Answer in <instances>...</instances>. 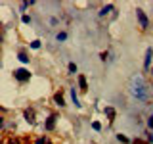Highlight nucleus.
<instances>
[{
	"mask_svg": "<svg viewBox=\"0 0 153 144\" xmlns=\"http://www.w3.org/2000/svg\"><path fill=\"white\" fill-rule=\"evenodd\" d=\"M132 96L136 100H142V102L147 100V86H146V83H143L142 75H136L132 79Z\"/></svg>",
	"mask_w": 153,
	"mask_h": 144,
	"instance_id": "nucleus-1",
	"label": "nucleus"
},
{
	"mask_svg": "<svg viewBox=\"0 0 153 144\" xmlns=\"http://www.w3.org/2000/svg\"><path fill=\"white\" fill-rule=\"evenodd\" d=\"M12 73H13V79H16L17 83H29V81H31V71L25 69V67H17Z\"/></svg>",
	"mask_w": 153,
	"mask_h": 144,
	"instance_id": "nucleus-2",
	"label": "nucleus"
},
{
	"mask_svg": "<svg viewBox=\"0 0 153 144\" xmlns=\"http://www.w3.org/2000/svg\"><path fill=\"white\" fill-rule=\"evenodd\" d=\"M136 19H138V23H140L142 31H147V29H149V17L146 16V12H143L142 8H136Z\"/></svg>",
	"mask_w": 153,
	"mask_h": 144,
	"instance_id": "nucleus-3",
	"label": "nucleus"
},
{
	"mask_svg": "<svg viewBox=\"0 0 153 144\" xmlns=\"http://www.w3.org/2000/svg\"><path fill=\"white\" fill-rule=\"evenodd\" d=\"M56 123H57V113L48 115V119L44 121V131H46V133H52V131L56 129Z\"/></svg>",
	"mask_w": 153,
	"mask_h": 144,
	"instance_id": "nucleus-4",
	"label": "nucleus"
},
{
	"mask_svg": "<svg viewBox=\"0 0 153 144\" xmlns=\"http://www.w3.org/2000/svg\"><path fill=\"white\" fill-rule=\"evenodd\" d=\"M151 60H153V48L149 46V48H147V50H146V58H143V69H146V71H151Z\"/></svg>",
	"mask_w": 153,
	"mask_h": 144,
	"instance_id": "nucleus-5",
	"label": "nucleus"
},
{
	"mask_svg": "<svg viewBox=\"0 0 153 144\" xmlns=\"http://www.w3.org/2000/svg\"><path fill=\"white\" fill-rule=\"evenodd\" d=\"M23 119H25L29 125H35V121H36V119H35V110H33V108H27L25 112H23Z\"/></svg>",
	"mask_w": 153,
	"mask_h": 144,
	"instance_id": "nucleus-6",
	"label": "nucleus"
},
{
	"mask_svg": "<svg viewBox=\"0 0 153 144\" xmlns=\"http://www.w3.org/2000/svg\"><path fill=\"white\" fill-rule=\"evenodd\" d=\"M76 81H79V90L80 92H88V81H86V77L82 73L76 75Z\"/></svg>",
	"mask_w": 153,
	"mask_h": 144,
	"instance_id": "nucleus-7",
	"label": "nucleus"
},
{
	"mask_svg": "<svg viewBox=\"0 0 153 144\" xmlns=\"http://www.w3.org/2000/svg\"><path fill=\"white\" fill-rule=\"evenodd\" d=\"M54 102H56V106L57 108H65V98H63V92H61V90H57V92L54 94Z\"/></svg>",
	"mask_w": 153,
	"mask_h": 144,
	"instance_id": "nucleus-8",
	"label": "nucleus"
},
{
	"mask_svg": "<svg viewBox=\"0 0 153 144\" xmlns=\"http://www.w3.org/2000/svg\"><path fill=\"white\" fill-rule=\"evenodd\" d=\"M103 113L107 115L109 123H113V121H115V117H117V112H115V108H111V106H105V108H103Z\"/></svg>",
	"mask_w": 153,
	"mask_h": 144,
	"instance_id": "nucleus-9",
	"label": "nucleus"
},
{
	"mask_svg": "<svg viewBox=\"0 0 153 144\" xmlns=\"http://www.w3.org/2000/svg\"><path fill=\"white\" fill-rule=\"evenodd\" d=\"M71 100H73V104H75V108H82V104H80V100H79V94H76V86H71Z\"/></svg>",
	"mask_w": 153,
	"mask_h": 144,
	"instance_id": "nucleus-10",
	"label": "nucleus"
},
{
	"mask_svg": "<svg viewBox=\"0 0 153 144\" xmlns=\"http://www.w3.org/2000/svg\"><path fill=\"white\" fill-rule=\"evenodd\" d=\"M113 10H115V4H107V6H103V8L98 12V16H100V17H105L109 12H113Z\"/></svg>",
	"mask_w": 153,
	"mask_h": 144,
	"instance_id": "nucleus-11",
	"label": "nucleus"
},
{
	"mask_svg": "<svg viewBox=\"0 0 153 144\" xmlns=\"http://www.w3.org/2000/svg\"><path fill=\"white\" fill-rule=\"evenodd\" d=\"M17 60L21 62V64H29V62H31V58H29V54L25 50H19L17 52Z\"/></svg>",
	"mask_w": 153,
	"mask_h": 144,
	"instance_id": "nucleus-12",
	"label": "nucleus"
},
{
	"mask_svg": "<svg viewBox=\"0 0 153 144\" xmlns=\"http://www.w3.org/2000/svg\"><path fill=\"white\" fill-rule=\"evenodd\" d=\"M67 71H69V75H75L76 71H79V67H76V64H75V62H71V64L67 65Z\"/></svg>",
	"mask_w": 153,
	"mask_h": 144,
	"instance_id": "nucleus-13",
	"label": "nucleus"
},
{
	"mask_svg": "<svg viewBox=\"0 0 153 144\" xmlns=\"http://www.w3.org/2000/svg\"><path fill=\"white\" fill-rule=\"evenodd\" d=\"M56 40H57V42H65V40H67V33H65V31H59V33L56 35Z\"/></svg>",
	"mask_w": 153,
	"mask_h": 144,
	"instance_id": "nucleus-14",
	"label": "nucleus"
},
{
	"mask_svg": "<svg viewBox=\"0 0 153 144\" xmlns=\"http://www.w3.org/2000/svg\"><path fill=\"white\" fill-rule=\"evenodd\" d=\"M117 140H119V142H123V144H132V142H130V140H128V138H126V136H124V134H121V133H119V134H117Z\"/></svg>",
	"mask_w": 153,
	"mask_h": 144,
	"instance_id": "nucleus-15",
	"label": "nucleus"
},
{
	"mask_svg": "<svg viewBox=\"0 0 153 144\" xmlns=\"http://www.w3.org/2000/svg\"><path fill=\"white\" fill-rule=\"evenodd\" d=\"M35 144H50V140H48L46 136H38L36 140H35Z\"/></svg>",
	"mask_w": 153,
	"mask_h": 144,
	"instance_id": "nucleus-16",
	"label": "nucleus"
},
{
	"mask_svg": "<svg viewBox=\"0 0 153 144\" xmlns=\"http://www.w3.org/2000/svg\"><path fill=\"white\" fill-rule=\"evenodd\" d=\"M40 46H42V44H40V40H38V38H35V40L31 42V48H33V50H38Z\"/></svg>",
	"mask_w": 153,
	"mask_h": 144,
	"instance_id": "nucleus-17",
	"label": "nucleus"
},
{
	"mask_svg": "<svg viewBox=\"0 0 153 144\" xmlns=\"http://www.w3.org/2000/svg\"><path fill=\"white\" fill-rule=\"evenodd\" d=\"M92 129H94V131H102V123H100V121H94L92 123Z\"/></svg>",
	"mask_w": 153,
	"mask_h": 144,
	"instance_id": "nucleus-18",
	"label": "nucleus"
},
{
	"mask_svg": "<svg viewBox=\"0 0 153 144\" xmlns=\"http://www.w3.org/2000/svg\"><path fill=\"white\" fill-rule=\"evenodd\" d=\"M21 21H23V23H31L33 19H31V16H27V14H23V16H21Z\"/></svg>",
	"mask_w": 153,
	"mask_h": 144,
	"instance_id": "nucleus-19",
	"label": "nucleus"
},
{
	"mask_svg": "<svg viewBox=\"0 0 153 144\" xmlns=\"http://www.w3.org/2000/svg\"><path fill=\"white\" fill-rule=\"evenodd\" d=\"M147 127H149L151 131H153V113L149 115V117H147Z\"/></svg>",
	"mask_w": 153,
	"mask_h": 144,
	"instance_id": "nucleus-20",
	"label": "nucleus"
},
{
	"mask_svg": "<svg viewBox=\"0 0 153 144\" xmlns=\"http://www.w3.org/2000/svg\"><path fill=\"white\" fill-rule=\"evenodd\" d=\"M146 140L149 142V144H153V131L151 133H147V136H146Z\"/></svg>",
	"mask_w": 153,
	"mask_h": 144,
	"instance_id": "nucleus-21",
	"label": "nucleus"
},
{
	"mask_svg": "<svg viewBox=\"0 0 153 144\" xmlns=\"http://www.w3.org/2000/svg\"><path fill=\"white\" fill-rule=\"evenodd\" d=\"M132 144H149L147 140H142V138H136V140H132Z\"/></svg>",
	"mask_w": 153,
	"mask_h": 144,
	"instance_id": "nucleus-22",
	"label": "nucleus"
},
{
	"mask_svg": "<svg viewBox=\"0 0 153 144\" xmlns=\"http://www.w3.org/2000/svg\"><path fill=\"white\" fill-rule=\"evenodd\" d=\"M107 52H102V54H100V60H102V62H107Z\"/></svg>",
	"mask_w": 153,
	"mask_h": 144,
	"instance_id": "nucleus-23",
	"label": "nucleus"
},
{
	"mask_svg": "<svg viewBox=\"0 0 153 144\" xmlns=\"http://www.w3.org/2000/svg\"><path fill=\"white\" fill-rule=\"evenodd\" d=\"M8 144H19V140H17V138H10Z\"/></svg>",
	"mask_w": 153,
	"mask_h": 144,
	"instance_id": "nucleus-24",
	"label": "nucleus"
},
{
	"mask_svg": "<svg viewBox=\"0 0 153 144\" xmlns=\"http://www.w3.org/2000/svg\"><path fill=\"white\" fill-rule=\"evenodd\" d=\"M151 77H153V67H151Z\"/></svg>",
	"mask_w": 153,
	"mask_h": 144,
	"instance_id": "nucleus-25",
	"label": "nucleus"
}]
</instances>
